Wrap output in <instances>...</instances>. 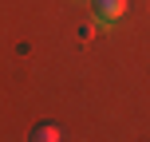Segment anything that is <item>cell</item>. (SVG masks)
I'll list each match as a JSON object with an SVG mask.
<instances>
[{
    "label": "cell",
    "mask_w": 150,
    "mask_h": 142,
    "mask_svg": "<svg viewBox=\"0 0 150 142\" xmlns=\"http://www.w3.org/2000/svg\"><path fill=\"white\" fill-rule=\"evenodd\" d=\"M127 8V0H91V12H95L99 24H115Z\"/></svg>",
    "instance_id": "cell-1"
},
{
    "label": "cell",
    "mask_w": 150,
    "mask_h": 142,
    "mask_svg": "<svg viewBox=\"0 0 150 142\" xmlns=\"http://www.w3.org/2000/svg\"><path fill=\"white\" fill-rule=\"evenodd\" d=\"M32 138H36V142H44V138L55 142V138H63V134H59V126H52V122H47V126H36V130H32Z\"/></svg>",
    "instance_id": "cell-2"
}]
</instances>
